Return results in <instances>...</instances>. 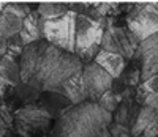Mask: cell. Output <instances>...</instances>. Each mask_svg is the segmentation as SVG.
I'll return each mask as SVG.
<instances>
[{
  "instance_id": "obj_1",
  "label": "cell",
  "mask_w": 158,
  "mask_h": 137,
  "mask_svg": "<svg viewBox=\"0 0 158 137\" xmlns=\"http://www.w3.org/2000/svg\"><path fill=\"white\" fill-rule=\"evenodd\" d=\"M21 82L36 91H60L70 77L82 71L84 63L73 52L51 44L44 38L25 44L19 57Z\"/></svg>"
},
{
  "instance_id": "obj_2",
  "label": "cell",
  "mask_w": 158,
  "mask_h": 137,
  "mask_svg": "<svg viewBox=\"0 0 158 137\" xmlns=\"http://www.w3.org/2000/svg\"><path fill=\"white\" fill-rule=\"evenodd\" d=\"M112 114L94 101L68 107L56 120L49 137H112Z\"/></svg>"
},
{
  "instance_id": "obj_3",
  "label": "cell",
  "mask_w": 158,
  "mask_h": 137,
  "mask_svg": "<svg viewBox=\"0 0 158 137\" xmlns=\"http://www.w3.org/2000/svg\"><path fill=\"white\" fill-rule=\"evenodd\" d=\"M108 18L103 21H92L82 14L73 13V54L84 65L94 62L101 50V41Z\"/></svg>"
},
{
  "instance_id": "obj_4",
  "label": "cell",
  "mask_w": 158,
  "mask_h": 137,
  "mask_svg": "<svg viewBox=\"0 0 158 137\" xmlns=\"http://www.w3.org/2000/svg\"><path fill=\"white\" fill-rule=\"evenodd\" d=\"M54 117L36 104L19 107L13 114L11 128L19 137H49Z\"/></svg>"
},
{
  "instance_id": "obj_5",
  "label": "cell",
  "mask_w": 158,
  "mask_h": 137,
  "mask_svg": "<svg viewBox=\"0 0 158 137\" xmlns=\"http://www.w3.org/2000/svg\"><path fill=\"white\" fill-rule=\"evenodd\" d=\"M125 25L139 41L158 32V2H136L131 5Z\"/></svg>"
},
{
  "instance_id": "obj_6",
  "label": "cell",
  "mask_w": 158,
  "mask_h": 137,
  "mask_svg": "<svg viewBox=\"0 0 158 137\" xmlns=\"http://www.w3.org/2000/svg\"><path fill=\"white\" fill-rule=\"evenodd\" d=\"M141 41L128 30L127 25H106L101 41V49L122 55L125 60H130L135 55Z\"/></svg>"
},
{
  "instance_id": "obj_7",
  "label": "cell",
  "mask_w": 158,
  "mask_h": 137,
  "mask_svg": "<svg viewBox=\"0 0 158 137\" xmlns=\"http://www.w3.org/2000/svg\"><path fill=\"white\" fill-rule=\"evenodd\" d=\"M43 38L63 50L73 52V13L56 19H43Z\"/></svg>"
},
{
  "instance_id": "obj_8",
  "label": "cell",
  "mask_w": 158,
  "mask_h": 137,
  "mask_svg": "<svg viewBox=\"0 0 158 137\" xmlns=\"http://www.w3.org/2000/svg\"><path fill=\"white\" fill-rule=\"evenodd\" d=\"M81 79H82V85H84V90H85L87 101H94V103H97L103 95L111 88L112 80H114L95 62L85 63L82 66Z\"/></svg>"
},
{
  "instance_id": "obj_9",
  "label": "cell",
  "mask_w": 158,
  "mask_h": 137,
  "mask_svg": "<svg viewBox=\"0 0 158 137\" xmlns=\"http://www.w3.org/2000/svg\"><path fill=\"white\" fill-rule=\"evenodd\" d=\"M131 58L139 66L142 80L158 74V35L142 39Z\"/></svg>"
},
{
  "instance_id": "obj_10",
  "label": "cell",
  "mask_w": 158,
  "mask_h": 137,
  "mask_svg": "<svg viewBox=\"0 0 158 137\" xmlns=\"http://www.w3.org/2000/svg\"><path fill=\"white\" fill-rule=\"evenodd\" d=\"M128 131L131 137H158V111L141 106Z\"/></svg>"
},
{
  "instance_id": "obj_11",
  "label": "cell",
  "mask_w": 158,
  "mask_h": 137,
  "mask_svg": "<svg viewBox=\"0 0 158 137\" xmlns=\"http://www.w3.org/2000/svg\"><path fill=\"white\" fill-rule=\"evenodd\" d=\"M36 106L43 107L46 112H49L54 118H57L62 112H65L73 104L59 91H41L38 95Z\"/></svg>"
},
{
  "instance_id": "obj_12",
  "label": "cell",
  "mask_w": 158,
  "mask_h": 137,
  "mask_svg": "<svg viewBox=\"0 0 158 137\" xmlns=\"http://www.w3.org/2000/svg\"><path fill=\"white\" fill-rule=\"evenodd\" d=\"M24 44L33 43V41L43 38V18L38 11H33L22 19V27L19 32Z\"/></svg>"
},
{
  "instance_id": "obj_13",
  "label": "cell",
  "mask_w": 158,
  "mask_h": 137,
  "mask_svg": "<svg viewBox=\"0 0 158 137\" xmlns=\"http://www.w3.org/2000/svg\"><path fill=\"white\" fill-rule=\"evenodd\" d=\"M94 62L97 65H100L112 79H117L118 76H120L122 71H123V68H125V65H127V60L122 55L114 54V52L103 50V49L97 54V57H95Z\"/></svg>"
},
{
  "instance_id": "obj_14",
  "label": "cell",
  "mask_w": 158,
  "mask_h": 137,
  "mask_svg": "<svg viewBox=\"0 0 158 137\" xmlns=\"http://www.w3.org/2000/svg\"><path fill=\"white\" fill-rule=\"evenodd\" d=\"M65 98H67L73 106L74 104H79V103H84L87 101V96H85V90H84V85H82V79H81V73L70 77L65 84L62 85L60 91Z\"/></svg>"
},
{
  "instance_id": "obj_15",
  "label": "cell",
  "mask_w": 158,
  "mask_h": 137,
  "mask_svg": "<svg viewBox=\"0 0 158 137\" xmlns=\"http://www.w3.org/2000/svg\"><path fill=\"white\" fill-rule=\"evenodd\" d=\"M68 11H70L68 2H54V0H49V2H40L38 3V13L44 21L65 16Z\"/></svg>"
},
{
  "instance_id": "obj_16",
  "label": "cell",
  "mask_w": 158,
  "mask_h": 137,
  "mask_svg": "<svg viewBox=\"0 0 158 137\" xmlns=\"http://www.w3.org/2000/svg\"><path fill=\"white\" fill-rule=\"evenodd\" d=\"M0 79L5 80L10 85L21 84V74H19V63L13 62L6 57L0 58Z\"/></svg>"
},
{
  "instance_id": "obj_17",
  "label": "cell",
  "mask_w": 158,
  "mask_h": 137,
  "mask_svg": "<svg viewBox=\"0 0 158 137\" xmlns=\"http://www.w3.org/2000/svg\"><path fill=\"white\" fill-rule=\"evenodd\" d=\"M118 79L122 80V84L125 87H130V88L138 87L141 82H142V79H141V70H139V66L136 65V62L133 58H130V63L125 65L123 71H122L120 76H118Z\"/></svg>"
},
{
  "instance_id": "obj_18",
  "label": "cell",
  "mask_w": 158,
  "mask_h": 137,
  "mask_svg": "<svg viewBox=\"0 0 158 137\" xmlns=\"http://www.w3.org/2000/svg\"><path fill=\"white\" fill-rule=\"evenodd\" d=\"M24 46L25 44H24V41H22L19 33L8 36L6 38V52H5L3 57H6L13 62H19V57H21V52H22Z\"/></svg>"
},
{
  "instance_id": "obj_19",
  "label": "cell",
  "mask_w": 158,
  "mask_h": 137,
  "mask_svg": "<svg viewBox=\"0 0 158 137\" xmlns=\"http://www.w3.org/2000/svg\"><path fill=\"white\" fill-rule=\"evenodd\" d=\"M120 101H122V95H118V93H115L114 90H108L106 93H104L103 95V96L97 101L103 109H104V111H108V112H114L115 111V109H117V106L118 104H120Z\"/></svg>"
},
{
  "instance_id": "obj_20",
  "label": "cell",
  "mask_w": 158,
  "mask_h": 137,
  "mask_svg": "<svg viewBox=\"0 0 158 137\" xmlns=\"http://www.w3.org/2000/svg\"><path fill=\"white\" fill-rule=\"evenodd\" d=\"M11 126L8 125V123L2 118V117H0V137H5V134H6V131L10 129Z\"/></svg>"
},
{
  "instance_id": "obj_21",
  "label": "cell",
  "mask_w": 158,
  "mask_h": 137,
  "mask_svg": "<svg viewBox=\"0 0 158 137\" xmlns=\"http://www.w3.org/2000/svg\"><path fill=\"white\" fill-rule=\"evenodd\" d=\"M5 52H6V38L0 35V58L5 55Z\"/></svg>"
},
{
  "instance_id": "obj_22",
  "label": "cell",
  "mask_w": 158,
  "mask_h": 137,
  "mask_svg": "<svg viewBox=\"0 0 158 137\" xmlns=\"http://www.w3.org/2000/svg\"><path fill=\"white\" fill-rule=\"evenodd\" d=\"M18 2H36V0H18Z\"/></svg>"
},
{
  "instance_id": "obj_23",
  "label": "cell",
  "mask_w": 158,
  "mask_h": 137,
  "mask_svg": "<svg viewBox=\"0 0 158 137\" xmlns=\"http://www.w3.org/2000/svg\"><path fill=\"white\" fill-rule=\"evenodd\" d=\"M156 35H158V32H156Z\"/></svg>"
}]
</instances>
